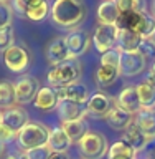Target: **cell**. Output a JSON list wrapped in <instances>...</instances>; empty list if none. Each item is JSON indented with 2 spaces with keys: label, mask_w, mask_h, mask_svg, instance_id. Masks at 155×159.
<instances>
[{
  "label": "cell",
  "mask_w": 155,
  "mask_h": 159,
  "mask_svg": "<svg viewBox=\"0 0 155 159\" xmlns=\"http://www.w3.org/2000/svg\"><path fill=\"white\" fill-rule=\"evenodd\" d=\"M86 18V5L83 0H54L51 5V20L59 28L74 30Z\"/></svg>",
  "instance_id": "cell-1"
},
{
  "label": "cell",
  "mask_w": 155,
  "mask_h": 159,
  "mask_svg": "<svg viewBox=\"0 0 155 159\" xmlns=\"http://www.w3.org/2000/svg\"><path fill=\"white\" fill-rule=\"evenodd\" d=\"M79 78H81V63L76 58H69L66 61L53 66L46 75L50 86H53L56 89L68 86L71 83H76Z\"/></svg>",
  "instance_id": "cell-2"
},
{
  "label": "cell",
  "mask_w": 155,
  "mask_h": 159,
  "mask_svg": "<svg viewBox=\"0 0 155 159\" xmlns=\"http://www.w3.org/2000/svg\"><path fill=\"white\" fill-rule=\"evenodd\" d=\"M48 136H50V129L45 124L28 123L25 124V128L20 129V133L17 134V139H18V146L23 151H27V149H32V148L46 146Z\"/></svg>",
  "instance_id": "cell-3"
},
{
  "label": "cell",
  "mask_w": 155,
  "mask_h": 159,
  "mask_svg": "<svg viewBox=\"0 0 155 159\" xmlns=\"http://www.w3.org/2000/svg\"><path fill=\"white\" fill-rule=\"evenodd\" d=\"M79 152L84 159H102L109 151L107 141L102 134L88 131L84 138L78 143Z\"/></svg>",
  "instance_id": "cell-4"
},
{
  "label": "cell",
  "mask_w": 155,
  "mask_h": 159,
  "mask_svg": "<svg viewBox=\"0 0 155 159\" xmlns=\"http://www.w3.org/2000/svg\"><path fill=\"white\" fill-rule=\"evenodd\" d=\"M3 63L10 71L23 73L32 65V55L22 45H12L8 50L3 52Z\"/></svg>",
  "instance_id": "cell-5"
},
{
  "label": "cell",
  "mask_w": 155,
  "mask_h": 159,
  "mask_svg": "<svg viewBox=\"0 0 155 159\" xmlns=\"http://www.w3.org/2000/svg\"><path fill=\"white\" fill-rule=\"evenodd\" d=\"M147 66V60L139 52H119V73L122 76H137Z\"/></svg>",
  "instance_id": "cell-6"
},
{
  "label": "cell",
  "mask_w": 155,
  "mask_h": 159,
  "mask_svg": "<svg viewBox=\"0 0 155 159\" xmlns=\"http://www.w3.org/2000/svg\"><path fill=\"white\" fill-rule=\"evenodd\" d=\"M13 88H15L17 104H28V103H33L35 94L40 89V81L32 75H23V76L17 80Z\"/></svg>",
  "instance_id": "cell-7"
},
{
  "label": "cell",
  "mask_w": 155,
  "mask_h": 159,
  "mask_svg": "<svg viewBox=\"0 0 155 159\" xmlns=\"http://www.w3.org/2000/svg\"><path fill=\"white\" fill-rule=\"evenodd\" d=\"M64 43L68 47L69 58H79L91 47V37L84 30L74 28V30H69V33L64 37Z\"/></svg>",
  "instance_id": "cell-8"
},
{
  "label": "cell",
  "mask_w": 155,
  "mask_h": 159,
  "mask_svg": "<svg viewBox=\"0 0 155 159\" xmlns=\"http://www.w3.org/2000/svg\"><path fill=\"white\" fill-rule=\"evenodd\" d=\"M117 42V27L116 25H99L93 35L94 48L99 53H104L107 50L116 48Z\"/></svg>",
  "instance_id": "cell-9"
},
{
  "label": "cell",
  "mask_w": 155,
  "mask_h": 159,
  "mask_svg": "<svg viewBox=\"0 0 155 159\" xmlns=\"http://www.w3.org/2000/svg\"><path fill=\"white\" fill-rule=\"evenodd\" d=\"M114 106H116L114 99L106 93H96L89 96V99L86 101L88 114H91L94 118H106Z\"/></svg>",
  "instance_id": "cell-10"
},
{
  "label": "cell",
  "mask_w": 155,
  "mask_h": 159,
  "mask_svg": "<svg viewBox=\"0 0 155 159\" xmlns=\"http://www.w3.org/2000/svg\"><path fill=\"white\" fill-rule=\"evenodd\" d=\"M25 124H28V113L23 108L12 106L2 113V126L10 129L12 133L18 134L20 129L25 128Z\"/></svg>",
  "instance_id": "cell-11"
},
{
  "label": "cell",
  "mask_w": 155,
  "mask_h": 159,
  "mask_svg": "<svg viewBox=\"0 0 155 159\" xmlns=\"http://www.w3.org/2000/svg\"><path fill=\"white\" fill-rule=\"evenodd\" d=\"M56 111H58V116H59V119H61V123L74 121V119H84L88 116L86 104L66 101V99H59V103L56 106Z\"/></svg>",
  "instance_id": "cell-12"
},
{
  "label": "cell",
  "mask_w": 155,
  "mask_h": 159,
  "mask_svg": "<svg viewBox=\"0 0 155 159\" xmlns=\"http://www.w3.org/2000/svg\"><path fill=\"white\" fill-rule=\"evenodd\" d=\"M116 104L119 108H122L124 111L131 113V114H137L142 109L140 104V98H139L137 88L136 86H126L121 89L119 96L116 99Z\"/></svg>",
  "instance_id": "cell-13"
},
{
  "label": "cell",
  "mask_w": 155,
  "mask_h": 159,
  "mask_svg": "<svg viewBox=\"0 0 155 159\" xmlns=\"http://www.w3.org/2000/svg\"><path fill=\"white\" fill-rule=\"evenodd\" d=\"M45 57H46L48 63L51 65V66H56V65L69 60V52H68L66 43H64V37H58V38L51 40V42L46 45Z\"/></svg>",
  "instance_id": "cell-14"
},
{
  "label": "cell",
  "mask_w": 155,
  "mask_h": 159,
  "mask_svg": "<svg viewBox=\"0 0 155 159\" xmlns=\"http://www.w3.org/2000/svg\"><path fill=\"white\" fill-rule=\"evenodd\" d=\"M59 103V96H58V89L53 86H40L38 93L35 94L33 104L37 109H41V111H51V109H56Z\"/></svg>",
  "instance_id": "cell-15"
},
{
  "label": "cell",
  "mask_w": 155,
  "mask_h": 159,
  "mask_svg": "<svg viewBox=\"0 0 155 159\" xmlns=\"http://www.w3.org/2000/svg\"><path fill=\"white\" fill-rule=\"evenodd\" d=\"M58 96L59 99H66V101H73V103H79V104H86L89 99V89L86 84L83 83H71L68 86H63L58 89Z\"/></svg>",
  "instance_id": "cell-16"
},
{
  "label": "cell",
  "mask_w": 155,
  "mask_h": 159,
  "mask_svg": "<svg viewBox=\"0 0 155 159\" xmlns=\"http://www.w3.org/2000/svg\"><path fill=\"white\" fill-rule=\"evenodd\" d=\"M142 37L132 30H119L117 28V42L116 48L119 52H137L142 43Z\"/></svg>",
  "instance_id": "cell-17"
},
{
  "label": "cell",
  "mask_w": 155,
  "mask_h": 159,
  "mask_svg": "<svg viewBox=\"0 0 155 159\" xmlns=\"http://www.w3.org/2000/svg\"><path fill=\"white\" fill-rule=\"evenodd\" d=\"M106 121H107L109 126L112 129H116V131H126V129L134 123V114L124 111L122 108H119L116 104L106 116Z\"/></svg>",
  "instance_id": "cell-18"
},
{
  "label": "cell",
  "mask_w": 155,
  "mask_h": 159,
  "mask_svg": "<svg viewBox=\"0 0 155 159\" xmlns=\"http://www.w3.org/2000/svg\"><path fill=\"white\" fill-rule=\"evenodd\" d=\"M134 123L149 139L155 138V109H140L134 118Z\"/></svg>",
  "instance_id": "cell-19"
},
{
  "label": "cell",
  "mask_w": 155,
  "mask_h": 159,
  "mask_svg": "<svg viewBox=\"0 0 155 159\" xmlns=\"http://www.w3.org/2000/svg\"><path fill=\"white\" fill-rule=\"evenodd\" d=\"M71 139L68 138V134L63 131V128H53L50 131L48 136V144L46 146L51 149L53 152H66L69 148H71Z\"/></svg>",
  "instance_id": "cell-20"
},
{
  "label": "cell",
  "mask_w": 155,
  "mask_h": 159,
  "mask_svg": "<svg viewBox=\"0 0 155 159\" xmlns=\"http://www.w3.org/2000/svg\"><path fill=\"white\" fill-rule=\"evenodd\" d=\"M121 12L114 0H104L97 8V20L99 25H116Z\"/></svg>",
  "instance_id": "cell-21"
},
{
  "label": "cell",
  "mask_w": 155,
  "mask_h": 159,
  "mask_svg": "<svg viewBox=\"0 0 155 159\" xmlns=\"http://www.w3.org/2000/svg\"><path fill=\"white\" fill-rule=\"evenodd\" d=\"M122 139H124V141H127L137 152L142 151V149L149 144V141H150V139H149L145 134H144L140 129H139V126H137L136 123H132L131 126H129L126 131H124V138H122Z\"/></svg>",
  "instance_id": "cell-22"
},
{
  "label": "cell",
  "mask_w": 155,
  "mask_h": 159,
  "mask_svg": "<svg viewBox=\"0 0 155 159\" xmlns=\"http://www.w3.org/2000/svg\"><path fill=\"white\" fill-rule=\"evenodd\" d=\"M137 151L124 139H119L109 148L107 159H136Z\"/></svg>",
  "instance_id": "cell-23"
},
{
  "label": "cell",
  "mask_w": 155,
  "mask_h": 159,
  "mask_svg": "<svg viewBox=\"0 0 155 159\" xmlns=\"http://www.w3.org/2000/svg\"><path fill=\"white\" fill-rule=\"evenodd\" d=\"M63 131L68 134V138L71 139V143H79L84 138V134L88 133V123L84 119H74V121H66L61 124Z\"/></svg>",
  "instance_id": "cell-24"
},
{
  "label": "cell",
  "mask_w": 155,
  "mask_h": 159,
  "mask_svg": "<svg viewBox=\"0 0 155 159\" xmlns=\"http://www.w3.org/2000/svg\"><path fill=\"white\" fill-rule=\"evenodd\" d=\"M137 93L140 98L142 109H155V84L144 81L140 84H137Z\"/></svg>",
  "instance_id": "cell-25"
},
{
  "label": "cell",
  "mask_w": 155,
  "mask_h": 159,
  "mask_svg": "<svg viewBox=\"0 0 155 159\" xmlns=\"http://www.w3.org/2000/svg\"><path fill=\"white\" fill-rule=\"evenodd\" d=\"M119 68L116 66H107V65H101L96 71V80H97V84L99 86H111V84L116 83V80L119 76Z\"/></svg>",
  "instance_id": "cell-26"
},
{
  "label": "cell",
  "mask_w": 155,
  "mask_h": 159,
  "mask_svg": "<svg viewBox=\"0 0 155 159\" xmlns=\"http://www.w3.org/2000/svg\"><path fill=\"white\" fill-rule=\"evenodd\" d=\"M140 17H142V12L140 13H136V12L121 13L117 18L116 27L119 30H132V32H137L139 23H140Z\"/></svg>",
  "instance_id": "cell-27"
},
{
  "label": "cell",
  "mask_w": 155,
  "mask_h": 159,
  "mask_svg": "<svg viewBox=\"0 0 155 159\" xmlns=\"http://www.w3.org/2000/svg\"><path fill=\"white\" fill-rule=\"evenodd\" d=\"M17 104L15 98V88L10 81H0V106L2 108H12Z\"/></svg>",
  "instance_id": "cell-28"
},
{
  "label": "cell",
  "mask_w": 155,
  "mask_h": 159,
  "mask_svg": "<svg viewBox=\"0 0 155 159\" xmlns=\"http://www.w3.org/2000/svg\"><path fill=\"white\" fill-rule=\"evenodd\" d=\"M153 30H155V17H153L152 13L142 12V17H140V23H139L137 33L140 35L142 38H150V35L153 33Z\"/></svg>",
  "instance_id": "cell-29"
},
{
  "label": "cell",
  "mask_w": 155,
  "mask_h": 159,
  "mask_svg": "<svg viewBox=\"0 0 155 159\" xmlns=\"http://www.w3.org/2000/svg\"><path fill=\"white\" fill-rule=\"evenodd\" d=\"M117 3V8L121 13H127V12H145V2L144 0H114Z\"/></svg>",
  "instance_id": "cell-30"
},
{
  "label": "cell",
  "mask_w": 155,
  "mask_h": 159,
  "mask_svg": "<svg viewBox=\"0 0 155 159\" xmlns=\"http://www.w3.org/2000/svg\"><path fill=\"white\" fill-rule=\"evenodd\" d=\"M48 13H50V3L48 2H43V3L37 5V7L27 10L25 17L30 18V20H33V22H41V20H45V18L48 17Z\"/></svg>",
  "instance_id": "cell-31"
},
{
  "label": "cell",
  "mask_w": 155,
  "mask_h": 159,
  "mask_svg": "<svg viewBox=\"0 0 155 159\" xmlns=\"http://www.w3.org/2000/svg\"><path fill=\"white\" fill-rule=\"evenodd\" d=\"M43 2H48V0H13L12 8H13V13H18L20 17H25L27 10L37 7V5L43 3Z\"/></svg>",
  "instance_id": "cell-32"
},
{
  "label": "cell",
  "mask_w": 155,
  "mask_h": 159,
  "mask_svg": "<svg viewBox=\"0 0 155 159\" xmlns=\"http://www.w3.org/2000/svg\"><path fill=\"white\" fill-rule=\"evenodd\" d=\"M13 37L15 35H13L12 23L5 25V27H0V52H5V50H8L12 45H15Z\"/></svg>",
  "instance_id": "cell-33"
},
{
  "label": "cell",
  "mask_w": 155,
  "mask_h": 159,
  "mask_svg": "<svg viewBox=\"0 0 155 159\" xmlns=\"http://www.w3.org/2000/svg\"><path fill=\"white\" fill-rule=\"evenodd\" d=\"M51 152L53 151L48 146H38V148H32V149L23 151V154H25L27 159H50Z\"/></svg>",
  "instance_id": "cell-34"
},
{
  "label": "cell",
  "mask_w": 155,
  "mask_h": 159,
  "mask_svg": "<svg viewBox=\"0 0 155 159\" xmlns=\"http://www.w3.org/2000/svg\"><path fill=\"white\" fill-rule=\"evenodd\" d=\"M13 18V8L12 5H8L7 2H2L0 0V27H5V25H10Z\"/></svg>",
  "instance_id": "cell-35"
},
{
  "label": "cell",
  "mask_w": 155,
  "mask_h": 159,
  "mask_svg": "<svg viewBox=\"0 0 155 159\" xmlns=\"http://www.w3.org/2000/svg\"><path fill=\"white\" fill-rule=\"evenodd\" d=\"M101 65H107V66H116L119 68V50L112 48L107 50L101 55Z\"/></svg>",
  "instance_id": "cell-36"
},
{
  "label": "cell",
  "mask_w": 155,
  "mask_h": 159,
  "mask_svg": "<svg viewBox=\"0 0 155 159\" xmlns=\"http://www.w3.org/2000/svg\"><path fill=\"white\" fill-rule=\"evenodd\" d=\"M137 52L140 53L145 60H149V58H155V45L150 42V38H144Z\"/></svg>",
  "instance_id": "cell-37"
},
{
  "label": "cell",
  "mask_w": 155,
  "mask_h": 159,
  "mask_svg": "<svg viewBox=\"0 0 155 159\" xmlns=\"http://www.w3.org/2000/svg\"><path fill=\"white\" fill-rule=\"evenodd\" d=\"M15 138H17V134L12 133L10 129H7L5 126H2V124H0V139H2L3 143L12 141V139H15Z\"/></svg>",
  "instance_id": "cell-38"
},
{
  "label": "cell",
  "mask_w": 155,
  "mask_h": 159,
  "mask_svg": "<svg viewBox=\"0 0 155 159\" xmlns=\"http://www.w3.org/2000/svg\"><path fill=\"white\" fill-rule=\"evenodd\" d=\"M147 81L155 84V63L150 66V71H149V76H147Z\"/></svg>",
  "instance_id": "cell-39"
},
{
  "label": "cell",
  "mask_w": 155,
  "mask_h": 159,
  "mask_svg": "<svg viewBox=\"0 0 155 159\" xmlns=\"http://www.w3.org/2000/svg\"><path fill=\"white\" fill-rule=\"evenodd\" d=\"M50 159H69V157L66 156V152H51Z\"/></svg>",
  "instance_id": "cell-40"
},
{
  "label": "cell",
  "mask_w": 155,
  "mask_h": 159,
  "mask_svg": "<svg viewBox=\"0 0 155 159\" xmlns=\"http://www.w3.org/2000/svg\"><path fill=\"white\" fill-rule=\"evenodd\" d=\"M5 159H27V157H25L23 152H12V154H8Z\"/></svg>",
  "instance_id": "cell-41"
},
{
  "label": "cell",
  "mask_w": 155,
  "mask_h": 159,
  "mask_svg": "<svg viewBox=\"0 0 155 159\" xmlns=\"http://www.w3.org/2000/svg\"><path fill=\"white\" fill-rule=\"evenodd\" d=\"M147 159H155V148L152 149L150 152H149V156H147Z\"/></svg>",
  "instance_id": "cell-42"
},
{
  "label": "cell",
  "mask_w": 155,
  "mask_h": 159,
  "mask_svg": "<svg viewBox=\"0 0 155 159\" xmlns=\"http://www.w3.org/2000/svg\"><path fill=\"white\" fill-rule=\"evenodd\" d=\"M3 149H5V143L2 141V139H0V156L3 154Z\"/></svg>",
  "instance_id": "cell-43"
},
{
  "label": "cell",
  "mask_w": 155,
  "mask_h": 159,
  "mask_svg": "<svg viewBox=\"0 0 155 159\" xmlns=\"http://www.w3.org/2000/svg\"><path fill=\"white\" fill-rule=\"evenodd\" d=\"M150 42H152V43L155 45V30H153V33L150 35Z\"/></svg>",
  "instance_id": "cell-44"
},
{
  "label": "cell",
  "mask_w": 155,
  "mask_h": 159,
  "mask_svg": "<svg viewBox=\"0 0 155 159\" xmlns=\"http://www.w3.org/2000/svg\"><path fill=\"white\" fill-rule=\"evenodd\" d=\"M152 15H153V17H155V0H153V2H152Z\"/></svg>",
  "instance_id": "cell-45"
},
{
  "label": "cell",
  "mask_w": 155,
  "mask_h": 159,
  "mask_svg": "<svg viewBox=\"0 0 155 159\" xmlns=\"http://www.w3.org/2000/svg\"><path fill=\"white\" fill-rule=\"evenodd\" d=\"M0 124H2V111H0Z\"/></svg>",
  "instance_id": "cell-46"
},
{
  "label": "cell",
  "mask_w": 155,
  "mask_h": 159,
  "mask_svg": "<svg viewBox=\"0 0 155 159\" xmlns=\"http://www.w3.org/2000/svg\"><path fill=\"white\" fill-rule=\"evenodd\" d=\"M2 2H7V0H2Z\"/></svg>",
  "instance_id": "cell-47"
}]
</instances>
